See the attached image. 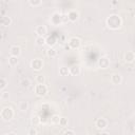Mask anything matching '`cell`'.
<instances>
[{"label":"cell","mask_w":135,"mask_h":135,"mask_svg":"<svg viewBox=\"0 0 135 135\" xmlns=\"http://www.w3.org/2000/svg\"><path fill=\"white\" fill-rule=\"evenodd\" d=\"M107 25L111 30H118L122 25V19L117 14H112L107 18Z\"/></svg>","instance_id":"6da1fadb"},{"label":"cell","mask_w":135,"mask_h":135,"mask_svg":"<svg viewBox=\"0 0 135 135\" xmlns=\"http://www.w3.org/2000/svg\"><path fill=\"white\" fill-rule=\"evenodd\" d=\"M0 116H1V118L3 120L9 121L14 117V111L11 107H5L1 110V112H0Z\"/></svg>","instance_id":"7a4b0ae2"},{"label":"cell","mask_w":135,"mask_h":135,"mask_svg":"<svg viewBox=\"0 0 135 135\" xmlns=\"http://www.w3.org/2000/svg\"><path fill=\"white\" fill-rule=\"evenodd\" d=\"M35 93L38 96H44L48 93V87L45 85H37L35 87Z\"/></svg>","instance_id":"3957f363"},{"label":"cell","mask_w":135,"mask_h":135,"mask_svg":"<svg viewBox=\"0 0 135 135\" xmlns=\"http://www.w3.org/2000/svg\"><path fill=\"white\" fill-rule=\"evenodd\" d=\"M81 45V40H80L78 37H72L69 40V46L70 49H78Z\"/></svg>","instance_id":"277c9868"},{"label":"cell","mask_w":135,"mask_h":135,"mask_svg":"<svg viewBox=\"0 0 135 135\" xmlns=\"http://www.w3.org/2000/svg\"><path fill=\"white\" fill-rule=\"evenodd\" d=\"M31 67H32L35 71H40V70L42 69V67H43V61H42V59H40V58H35V59H33L32 62H31Z\"/></svg>","instance_id":"5b68a950"},{"label":"cell","mask_w":135,"mask_h":135,"mask_svg":"<svg viewBox=\"0 0 135 135\" xmlns=\"http://www.w3.org/2000/svg\"><path fill=\"white\" fill-rule=\"evenodd\" d=\"M50 21H51V23L53 24V25H59L60 23H62L61 22V14H59V13H54L52 16H51V19H50Z\"/></svg>","instance_id":"8992f818"},{"label":"cell","mask_w":135,"mask_h":135,"mask_svg":"<svg viewBox=\"0 0 135 135\" xmlns=\"http://www.w3.org/2000/svg\"><path fill=\"white\" fill-rule=\"evenodd\" d=\"M35 33L37 34V37H43L48 33V29L45 25H38L35 29Z\"/></svg>","instance_id":"52a82bcc"},{"label":"cell","mask_w":135,"mask_h":135,"mask_svg":"<svg viewBox=\"0 0 135 135\" xmlns=\"http://www.w3.org/2000/svg\"><path fill=\"white\" fill-rule=\"evenodd\" d=\"M98 66H99L101 69H108V68L110 67V60H109V58L101 57V58L98 60Z\"/></svg>","instance_id":"ba28073f"},{"label":"cell","mask_w":135,"mask_h":135,"mask_svg":"<svg viewBox=\"0 0 135 135\" xmlns=\"http://www.w3.org/2000/svg\"><path fill=\"white\" fill-rule=\"evenodd\" d=\"M96 128L97 129H100V130H102V129H105L107 128V126H108V121H107V119L105 118H98L97 120H96Z\"/></svg>","instance_id":"9c48e42d"},{"label":"cell","mask_w":135,"mask_h":135,"mask_svg":"<svg viewBox=\"0 0 135 135\" xmlns=\"http://www.w3.org/2000/svg\"><path fill=\"white\" fill-rule=\"evenodd\" d=\"M10 53H11V56L18 57L20 54H21V49L18 45H12L11 49H10Z\"/></svg>","instance_id":"30bf717a"},{"label":"cell","mask_w":135,"mask_h":135,"mask_svg":"<svg viewBox=\"0 0 135 135\" xmlns=\"http://www.w3.org/2000/svg\"><path fill=\"white\" fill-rule=\"evenodd\" d=\"M67 15H68V18H69V21H76V20L79 18V14H78V12L75 11V10L70 11Z\"/></svg>","instance_id":"8fae6325"},{"label":"cell","mask_w":135,"mask_h":135,"mask_svg":"<svg viewBox=\"0 0 135 135\" xmlns=\"http://www.w3.org/2000/svg\"><path fill=\"white\" fill-rule=\"evenodd\" d=\"M111 81L113 85H120L121 81H122V77L120 74H113L112 77H111Z\"/></svg>","instance_id":"7c38bea8"},{"label":"cell","mask_w":135,"mask_h":135,"mask_svg":"<svg viewBox=\"0 0 135 135\" xmlns=\"http://www.w3.org/2000/svg\"><path fill=\"white\" fill-rule=\"evenodd\" d=\"M134 59H135L134 52H132V51H129V52H127V53L125 54V60H126L127 62H129V63H132V62L134 61Z\"/></svg>","instance_id":"4fadbf2b"},{"label":"cell","mask_w":135,"mask_h":135,"mask_svg":"<svg viewBox=\"0 0 135 135\" xmlns=\"http://www.w3.org/2000/svg\"><path fill=\"white\" fill-rule=\"evenodd\" d=\"M0 24L3 25V26H9V25H11V24H12V19H11V17H9V16H3V17H1V18H0Z\"/></svg>","instance_id":"5bb4252c"},{"label":"cell","mask_w":135,"mask_h":135,"mask_svg":"<svg viewBox=\"0 0 135 135\" xmlns=\"http://www.w3.org/2000/svg\"><path fill=\"white\" fill-rule=\"evenodd\" d=\"M69 73L73 76H77L80 74V67L79 66H73L69 69Z\"/></svg>","instance_id":"9a60e30c"},{"label":"cell","mask_w":135,"mask_h":135,"mask_svg":"<svg viewBox=\"0 0 135 135\" xmlns=\"http://www.w3.org/2000/svg\"><path fill=\"white\" fill-rule=\"evenodd\" d=\"M56 43V38L54 36H49L46 39H45V44L49 45V48H53Z\"/></svg>","instance_id":"2e32d148"},{"label":"cell","mask_w":135,"mask_h":135,"mask_svg":"<svg viewBox=\"0 0 135 135\" xmlns=\"http://www.w3.org/2000/svg\"><path fill=\"white\" fill-rule=\"evenodd\" d=\"M18 108H19V110H20L21 112H24V111H26V110L29 109V102L25 101V100H23V101H21V102L19 103Z\"/></svg>","instance_id":"e0dca14e"},{"label":"cell","mask_w":135,"mask_h":135,"mask_svg":"<svg viewBox=\"0 0 135 135\" xmlns=\"http://www.w3.org/2000/svg\"><path fill=\"white\" fill-rule=\"evenodd\" d=\"M46 55H48L49 57L53 58V57H55V56L57 55V51L54 49V48H49V49L46 50Z\"/></svg>","instance_id":"ac0fdd59"},{"label":"cell","mask_w":135,"mask_h":135,"mask_svg":"<svg viewBox=\"0 0 135 135\" xmlns=\"http://www.w3.org/2000/svg\"><path fill=\"white\" fill-rule=\"evenodd\" d=\"M9 64L11 67H15L18 64V57H15V56H10L9 57Z\"/></svg>","instance_id":"d6986e66"},{"label":"cell","mask_w":135,"mask_h":135,"mask_svg":"<svg viewBox=\"0 0 135 135\" xmlns=\"http://www.w3.org/2000/svg\"><path fill=\"white\" fill-rule=\"evenodd\" d=\"M70 73H69V69L67 67H61L59 68V75L60 76H68Z\"/></svg>","instance_id":"ffe728a7"},{"label":"cell","mask_w":135,"mask_h":135,"mask_svg":"<svg viewBox=\"0 0 135 135\" xmlns=\"http://www.w3.org/2000/svg\"><path fill=\"white\" fill-rule=\"evenodd\" d=\"M31 86V80L29 78H24L21 80V87L22 88H29Z\"/></svg>","instance_id":"44dd1931"},{"label":"cell","mask_w":135,"mask_h":135,"mask_svg":"<svg viewBox=\"0 0 135 135\" xmlns=\"http://www.w3.org/2000/svg\"><path fill=\"white\" fill-rule=\"evenodd\" d=\"M35 41H36V44L38 46H43L45 44V38L44 37H37Z\"/></svg>","instance_id":"7402d4cb"},{"label":"cell","mask_w":135,"mask_h":135,"mask_svg":"<svg viewBox=\"0 0 135 135\" xmlns=\"http://www.w3.org/2000/svg\"><path fill=\"white\" fill-rule=\"evenodd\" d=\"M36 81L38 85H44V81H45V77L43 75H37L36 77Z\"/></svg>","instance_id":"603a6c76"},{"label":"cell","mask_w":135,"mask_h":135,"mask_svg":"<svg viewBox=\"0 0 135 135\" xmlns=\"http://www.w3.org/2000/svg\"><path fill=\"white\" fill-rule=\"evenodd\" d=\"M29 3L32 7H39V5L42 4V1H41V0H30Z\"/></svg>","instance_id":"cb8c5ba5"},{"label":"cell","mask_w":135,"mask_h":135,"mask_svg":"<svg viewBox=\"0 0 135 135\" xmlns=\"http://www.w3.org/2000/svg\"><path fill=\"white\" fill-rule=\"evenodd\" d=\"M8 87V81L4 78H0V90H4Z\"/></svg>","instance_id":"d4e9b609"},{"label":"cell","mask_w":135,"mask_h":135,"mask_svg":"<svg viewBox=\"0 0 135 135\" xmlns=\"http://www.w3.org/2000/svg\"><path fill=\"white\" fill-rule=\"evenodd\" d=\"M59 119H60L59 115H53L51 118V122L53 125H57V124H59Z\"/></svg>","instance_id":"484cf974"},{"label":"cell","mask_w":135,"mask_h":135,"mask_svg":"<svg viewBox=\"0 0 135 135\" xmlns=\"http://www.w3.org/2000/svg\"><path fill=\"white\" fill-rule=\"evenodd\" d=\"M68 122H69V120H68L67 117H60V119H59V125H60L61 127H67V126H68Z\"/></svg>","instance_id":"4316f807"},{"label":"cell","mask_w":135,"mask_h":135,"mask_svg":"<svg viewBox=\"0 0 135 135\" xmlns=\"http://www.w3.org/2000/svg\"><path fill=\"white\" fill-rule=\"evenodd\" d=\"M39 122H40V118H39V116L35 115V116H33V117H32V124H33L34 126L39 125Z\"/></svg>","instance_id":"83f0119b"},{"label":"cell","mask_w":135,"mask_h":135,"mask_svg":"<svg viewBox=\"0 0 135 135\" xmlns=\"http://www.w3.org/2000/svg\"><path fill=\"white\" fill-rule=\"evenodd\" d=\"M1 99H3V100H7V99H9V97H10V94H9V92L8 91H3L2 93H1Z\"/></svg>","instance_id":"f1b7e54d"},{"label":"cell","mask_w":135,"mask_h":135,"mask_svg":"<svg viewBox=\"0 0 135 135\" xmlns=\"http://www.w3.org/2000/svg\"><path fill=\"white\" fill-rule=\"evenodd\" d=\"M68 21H69L68 15H67V14H61V22H62V23H67Z\"/></svg>","instance_id":"f546056e"},{"label":"cell","mask_w":135,"mask_h":135,"mask_svg":"<svg viewBox=\"0 0 135 135\" xmlns=\"http://www.w3.org/2000/svg\"><path fill=\"white\" fill-rule=\"evenodd\" d=\"M29 135H37V130L35 128H31L29 130Z\"/></svg>","instance_id":"4dcf8cb0"},{"label":"cell","mask_w":135,"mask_h":135,"mask_svg":"<svg viewBox=\"0 0 135 135\" xmlns=\"http://www.w3.org/2000/svg\"><path fill=\"white\" fill-rule=\"evenodd\" d=\"M63 135H76V134H75V132H74L73 130H67V131L63 133Z\"/></svg>","instance_id":"1f68e13d"},{"label":"cell","mask_w":135,"mask_h":135,"mask_svg":"<svg viewBox=\"0 0 135 135\" xmlns=\"http://www.w3.org/2000/svg\"><path fill=\"white\" fill-rule=\"evenodd\" d=\"M99 135H110L109 133H108V132H101Z\"/></svg>","instance_id":"d6a6232c"},{"label":"cell","mask_w":135,"mask_h":135,"mask_svg":"<svg viewBox=\"0 0 135 135\" xmlns=\"http://www.w3.org/2000/svg\"><path fill=\"white\" fill-rule=\"evenodd\" d=\"M111 4H112V5H117V4H118V2H117V1H112V2H111Z\"/></svg>","instance_id":"836d02e7"},{"label":"cell","mask_w":135,"mask_h":135,"mask_svg":"<svg viewBox=\"0 0 135 135\" xmlns=\"http://www.w3.org/2000/svg\"><path fill=\"white\" fill-rule=\"evenodd\" d=\"M7 135H17V134L14 133V132H11V133H9V134H7Z\"/></svg>","instance_id":"e575fe53"},{"label":"cell","mask_w":135,"mask_h":135,"mask_svg":"<svg viewBox=\"0 0 135 135\" xmlns=\"http://www.w3.org/2000/svg\"><path fill=\"white\" fill-rule=\"evenodd\" d=\"M64 49H66V50H70V46H69V44H67V45L64 46Z\"/></svg>","instance_id":"d590c367"},{"label":"cell","mask_w":135,"mask_h":135,"mask_svg":"<svg viewBox=\"0 0 135 135\" xmlns=\"http://www.w3.org/2000/svg\"><path fill=\"white\" fill-rule=\"evenodd\" d=\"M2 37H3V36H2V34H1V32H0V40H1V39H2Z\"/></svg>","instance_id":"8d00e7d4"},{"label":"cell","mask_w":135,"mask_h":135,"mask_svg":"<svg viewBox=\"0 0 135 135\" xmlns=\"http://www.w3.org/2000/svg\"><path fill=\"white\" fill-rule=\"evenodd\" d=\"M0 102H1V97H0Z\"/></svg>","instance_id":"74e56055"},{"label":"cell","mask_w":135,"mask_h":135,"mask_svg":"<svg viewBox=\"0 0 135 135\" xmlns=\"http://www.w3.org/2000/svg\"><path fill=\"white\" fill-rule=\"evenodd\" d=\"M88 135H91V134H88Z\"/></svg>","instance_id":"f35d334b"}]
</instances>
